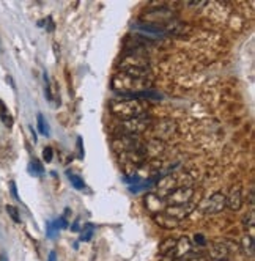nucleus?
I'll list each match as a JSON object with an SVG mask.
<instances>
[{"mask_svg":"<svg viewBox=\"0 0 255 261\" xmlns=\"http://www.w3.org/2000/svg\"><path fill=\"white\" fill-rule=\"evenodd\" d=\"M109 109L114 117L122 120V122H126V120L146 115V112H148V103L143 101V99L122 96V99H114V101H111Z\"/></svg>","mask_w":255,"mask_h":261,"instance_id":"1","label":"nucleus"},{"mask_svg":"<svg viewBox=\"0 0 255 261\" xmlns=\"http://www.w3.org/2000/svg\"><path fill=\"white\" fill-rule=\"evenodd\" d=\"M111 87L114 92L120 95H134L143 92V90H148L151 87V79H137L125 73H119L114 76Z\"/></svg>","mask_w":255,"mask_h":261,"instance_id":"2","label":"nucleus"},{"mask_svg":"<svg viewBox=\"0 0 255 261\" xmlns=\"http://www.w3.org/2000/svg\"><path fill=\"white\" fill-rule=\"evenodd\" d=\"M151 117L148 115H142L132 120H126V122H122L115 129V135H140L142 132H145L146 129L151 128Z\"/></svg>","mask_w":255,"mask_h":261,"instance_id":"3","label":"nucleus"},{"mask_svg":"<svg viewBox=\"0 0 255 261\" xmlns=\"http://www.w3.org/2000/svg\"><path fill=\"white\" fill-rule=\"evenodd\" d=\"M189 179L191 178L186 175V173L167 175L165 178L159 179V183H158V192H156V195L161 197V198H165L169 194H172L175 189L184 187V186H191Z\"/></svg>","mask_w":255,"mask_h":261,"instance_id":"4","label":"nucleus"},{"mask_svg":"<svg viewBox=\"0 0 255 261\" xmlns=\"http://www.w3.org/2000/svg\"><path fill=\"white\" fill-rule=\"evenodd\" d=\"M143 145L140 140V135H115L111 142L112 151L117 154H123V153H129L135 151Z\"/></svg>","mask_w":255,"mask_h":261,"instance_id":"5","label":"nucleus"},{"mask_svg":"<svg viewBox=\"0 0 255 261\" xmlns=\"http://www.w3.org/2000/svg\"><path fill=\"white\" fill-rule=\"evenodd\" d=\"M195 202V190L192 186H184L175 189L172 194H169L164 198L165 208L167 206H181V205H188Z\"/></svg>","mask_w":255,"mask_h":261,"instance_id":"6","label":"nucleus"},{"mask_svg":"<svg viewBox=\"0 0 255 261\" xmlns=\"http://www.w3.org/2000/svg\"><path fill=\"white\" fill-rule=\"evenodd\" d=\"M224 208H225V195L222 192H216V194L210 195L208 198H205L199 205V209L207 216L219 214Z\"/></svg>","mask_w":255,"mask_h":261,"instance_id":"7","label":"nucleus"},{"mask_svg":"<svg viewBox=\"0 0 255 261\" xmlns=\"http://www.w3.org/2000/svg\"><path fill=\"white\" fill-rule=\"evenodd\" d=\"M225 208L232 211H240L243 208V184L237 183L230 187V190L225 195Z\"/></svg>","mask_w":255,"mask_h":261,"instance_id":"8","label":"nucleus"},{"mask_svg":"<svg viewBox=\"0 0 255 261\" xmlns=\"http://www.w3.org/2000/svg\"><path fill=\"white\" fill-rule=\"evenodd\" d=\"M192 254V243L188 236H181L180 239H176V244H175V249L169 258L172 260H184L188 258L189 255Z\"/></svg>","mask_w":255,"mask_h":261,"instance_id":"9","label":"nucleus"},{"mask_svg":"<svg viewBox=\"0 0 255 261\" xmlns=\"http://www.w3.org/2000/svg\"><path fill=\"white\" fill-rule=\"evenodd\" d=\"M197 208V202H192V203H188V205H181V206H167L164 209L165 214H169L170 217L176 219V220H181L188 217L192 211Z\"/></svg>","mask_w":255,"mask_h":261,"instance_id":"10","label":"nucleus"},{"mask_svg":"<svg viewBox=\"0 0 255 261\" xmlns=\"http://www.w3.org/2000/svg\"><path fill=\"white\" fill-rule=\"evenodd\" d=\"M232 255V250L229 244L225 241H219V243H214L210 249V257L216 261H229Z\"/></svg>","mask_w":255,"mask_h":261,"instance_id":"11","label":"nucleus"},{"mask_svg":"<svg viewBox=\"0 0 255 261\" xmlns=\"http://www.w3.org/2000/svg\"><path fill=\"white\" fill-rule=\"evenodd\" d=\"M126 68H150V66H148V60L143 55H128L126 54V57L120 63V69H126Z\"/></svg>","mask_w":255,"mask_h":261,"instance_id":"12","label":"nucleus"},{"mask_svg":"<svg viewBox=\"0 0 255 261\" xmlns=\"http://www.w3.org/2000/svg\"><path fill=\"white\" fill-rule=\"evenodd\" d=\"M154 222L158 224L161 228H165V230H173V228H176V227H180V220H176V219H173V217H170L169 214H165L164 211L162 213H158V214H154Z\"/></svg>","mask_w":255,"mask_h":261,"instance_id":"13","label":"nucleus"},{"mask_svg":"<svg viewBox=\"0 0 255 261\" xmlns=\"http://www.w3.org/2000/svg\"><path fill=\"white\" fill-rule=\"evenodd\" d=\"M175 244H176V239H173V238L164 239L162 243L159 244V247H158L159 255H162L164 258H165V257H170L172 252H173V249H175Z\"/></svg>","mask_w":255,"mask_h":261,"instance_id":"14","label":"nucleus"},{"mask_svg":"<svg viewBox=\"0 0 255 261\" xmlns=\"http://www.w3.org/2000/svg\"><path fill=\"white\" fill-rule=\"evenodd\" d=\"M145 151H146V156H158L164 151V143L161 140H151V142L146 143L145 142Z\"/></svg>","mask_w":255,"mask_h":261,"instance_id":"15","label":"nucleus"},{"mask_svg":"<svg viewBox=\"0 0 255 261\" xmlns=\"http://www.w3.org/2000/svg\"><path fill=\"white\" fill-rule=\"evenodd\" d=\"M241 247H243V252L249 255V257H254V236L252 235H246L243 239H241Z\"/></svg>","mask_w":255,"mask_h":261,"instance_id":"16","label":"nucleus"},{"mask_svg":"<svg viewBox=\"0 0 255 261\" xmlns=\"http://www.w3.org/2000/svg\"><path fill=\"white\" fill-rule=\"evenodd\" d=\"M30 168V173H33V175H43L44 173V168H43V164L40 162L38 159H32L30 160V165H28Z\"/></svg>","mask_w":255,"mask_h":261,"instance_id":"17","label":"nucleus"},{"mask_svg":"<svg viewBox=\"0 0 255 261\" xmlns=\"http://www.w3.org/2000/svg\"><path fill=\"white\" fill-rule=\"evenodd\" d=\"M254 224H255V217H254V211H251L249 214H246L244 216V219H243V225H244V228L246 230H254Z\"/></svg>","mask_w":255,"mask_h":261,"instance_id":"18","label":"nucleus"},{"mask_svg":"<svg viewBox=\"0 0 255 261\" xmlns=\"http://www.w3.org/2000/svg\"><path fill=\"white\" fill-rule=\"evenodd\" d=\"M68 175H70V181H71V184H73L76 189L82 190V189L85 187V183H84V179H82L81 176H77V175H71L70 172H68Z\"/></svg>","mask_w":255,"mask_h":261,"instance_id":"19","label":"nucleus"},{"mask_svg":"<svg viewBox=\"0 0 255 261\" xmlns=\"http://www.w3.org/2000/svg\"><path fill=\"white\" fill-rule=\"evenodd\" d=\"M36 122H38V130H40V134L43 135H47L49 130H47V125L44 123V117L41 114L36 115Z\"/></svg>","mask_w":255,"mask_h":261,"instance_id":"20","label":"nucleus"},{"mask_svg":"<svg viewBox=\"0 0 255 261\" xmlns=\"http://www.w3.org/2000/svg\"><path fill=\"white\" fill-rule=\"evenodd\" d=\"M6 213H8L9 217L13 219V222H16V224L21 222V217H19V211H17L13 205H8V206H6Z\"/></svg>","mask_w":255,"mask_h":261,"instance_id":"21","label":"nucleus"},{"mask_svg":"<svg viewBox=\"0 0 255 261\" xmlns=\"http://www.w3.org/2000/svg\"><path fill=\"white\" fill-rule=\"evenodd\" d=\"M0 118H2V122L3 125L9 129V128H13V117L9 115L6 110H0Z\"/></svg>","mask_w":255,"mask_h":261,"instance_id":"22","label":"nucleus"},{"mask_svg":"<svg viewBox=\"0 0 255 261\" xmlns=\"http://www.w3.org/2000/svg\"><path fill=\"white\" fill-rule=\"evenodd\" d=\"M46 235L49 238H55L58 235V228L52 224V222H47V230H46Z\"/></svg>","mask_w":255,"mask_h":261,"instance_id":"23","label":"nucleus"},{"mask_svg":"<svg viewBox=\"0 0 255 261\" xmlns=\"http://www.w3.org/2000/svg\"><path fill=\"white\" fill-rule=\"evenodd\" d=\"M52 157H54V149L51 146H46L43 149V159L46 160V162H51Z\"/></svg>","mask_w":255,"mask_h":261,"instance_id":"24","label":"nucleus"},{"mask_svg":"<svg viewBox=\"0 0 255 261\" xmlns=\"http://www.w3.org/2000/svg\"><path fill=\"white\" fill-rule=\"evenodd\" d=\"M93 227L92 225H88L87 227V232H85V235H82V241H84V243H87V241H90L92 239V235H93V230H92Z\"/></svg>","mask_w":255,"mask_h":261,"instance_id":"25","label":"nucleus"},{"mask_svg":"<svg viewBox=\"0 0 255 261\" xmlns=\"http://www.w3.org/2000/svg\"><path fill=\"white\" fill-rule=\"evenodd\" d=\"M77 156H79L81 159H84V154H85V151H84V145H82V138L81 137H77Z\"/></svg>","mask_w":255,"mask_h":261,"instance_id":"26","label":"nucleus"},{"mask_svg":"<svg viewBox=\"0 0 255 261\" xmlns=\"http://www.w3.org/2000/svg\"><path fill=\"white\" fill-rule=\"evenodd\" d=\"M54 225H55L58 230H60V228L65 230V228H68V220H65L63 217H58V220H57V222H55Z\"/></svg>","mask_w":255,"mask_h":261,"instance_id":"27","label":"nucleus"},{"mask_svg":"<svg viewBox=\"0 0 255 261\" xmlns=\"http://www.w3.org/2000/svg\"><path fill=\"white\" fill-rule=\"evenodd\" d=\"M194 241H195V244H199V246H205V244H207V239H205V236L200 235V233L194 236Z\"/></svg>","mask_w":255,"mask_h":261,"instance_id":"28","label":"nucleus"},{"mask_svg":"<svg viewBox=\"0 0 255 261\" xmlns=\"http://www.w3.org/2000/svg\"><path fill=\"white\" fill-rule=\"evenodd\" d=\"M9 190H11V195H13L16 200H19V195H17V187H16V183H14V181L9 183Z\"/></svg>","mask_w":255,"mask_h":261,"instance_id":"29","label":"nucleus"},{"mask_svg":"<svg viewBox=\"0 0 255 261\" xmlns=\"http://www.w3.org/2000/svg\"><path fill=\"white\" fill-rule=\"evenodd\" d=\"M71 232H79V220H76V222L71 225Z\"/></svg>","mask_w":255,"mask_h":261,"instance_id":"30","label":"nucleus"},{"mask_svg":"<svg viewBox=\"0 0 255 261\" xmlns=\"http://www.w3.org/2000/svg\"><path fill=\"white\" fill-rule=\"evenodd\" d=\"M55 252H51V254H49V261H55Z\"/></svg>","mask_w":255,"mask_h":261,"instance_id":"31","label":"nucleus"},{"mask_svg":"<svg viewBox=\"0 0 255 261\" xmlns=\"http://www.w3.org/2000/svg\"><path fill=\"white\" fill-rule=\"evenodd\" d=\"M0 261H8V258H6V255H5V254L0 255Z\"/></svg>","mask_w":255,"mask_h":261,"instance_id":"32","label":"nucleus"}]
</instances>
